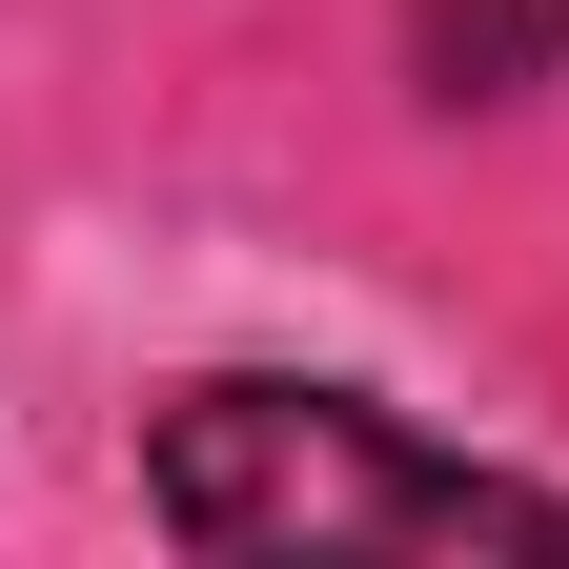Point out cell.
I'll return each instance as SVG.
<instances>
[{"instance_id":"6da1fadb","label":"cell","mask_w":569,"mask_h":569,"mask_svg":"<svg viewBox=\"0 0 569 569\" xmlns=\"http://www.w3.org/2000/svg\"><path fill=\"white\" fill-rule=\"evenodd\" d=\"M142 509L224 569H326V549H569V488L427 448L407 407L306 387V367H224L142 427Z\"/></svg>"}]
</instances>
